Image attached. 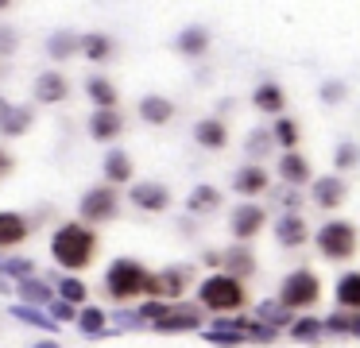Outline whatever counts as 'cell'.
Here are the masks:
<instances>
[{"label": "cell", "mask_w": 360, "mask_h": 348, "mask_svg": "<svg viewBox=\"0 0 360 348\" xmlns=\"http://www.w3.org/2000/svg\"><path fill=\"white\" fill-rule=\"evenodd\" d=\"M337 298H341V306L360 309V275H345L337 283Z\"/></svg>", "instance_id": "cell-23"}, {"label": "cell", "mask_w": 360, "mask_h": 348, "mask_svg": "<svg viewBox=\"0 0 360 348\" xmlns=\"http://www.w3.org/2000/svg\"><path fill=\"white\" fill-rule=\"evenodd\" d=\"M318 247L329 255V259H349L352 247H356V232H352V224L333 221V224H326V228L318 232Z\"/></svg>", "instance_id": "cell-4"}, {"label": "cell", "mask_w": 360, "mask_h": 348, "mask_svg": "<svg viewBox=\"0 0 360 348\" xmlns=\"http://www.w3.org/2000/svg\"><path fill=\"white\" fill-rule=\"evenodd\" d=\"M321 97H326V101H341L345 97V85H326V89H321Z\"/></svg>", "instance_id": "cell-44"}, {"label": "cell", "mask_w": 360, "mask_h": 348, "mask_svg": "<svg viewBox=\"0 0 360 348\" xmlns=\"http://www.w3.org/2000/svg\"><path fill=\"white\" fill-rule=\"evenodd\" d=\"M32 271H35L32 259H4V275H16L20 283H24V278H32Z\"/></svg>", "instance_id": "cell-36"}, {"label": "cell", "mask_w": 360, "mask_h": 348, "mask_svg": "<svg viewBox=\"0 0 360 348\" xmlns=\"http://www.w3.org/2000/svg\"><path fill=\"white\" fill-rule=\"evenodd\" d=\"M105 174H109L112 182H128V174H132V159H128L124 151H109V159H105Z\"/></svg>", "instance_id": "cell-22"}, {"label": "cell", "mask_w": 360, "mask_h": 348, "mask_svg": "<svg viewBox=\"0 0 360 348\" xmlns=\"http://www.w3.org/2000/svg\"><path fill=\"white\" fill-rule=\"evenodd\" d=\"M283 306H310V302H318V278L310 275V271H295V275L283 283Z\"/></svg>", "instance_id": "cell-5"}, {"label": "cell", "mask_w": 360, "mask_h": 348, "mask_svg": "<svg viewBox=\"0 0 360 348\" xmlns=\"http://www.w3.org/2000/svg\"><path fill=\"white\" fill-rule=\"evenodd\" d=\"M275 136H279V143H295V139H298V131H295V124H290V120H279V124H275Z\"/></svg>", "instance_id": "cell-41"}, {"label": "cell", "mask_w": 360, "mask_h": 348, "mask_svg": "<svg viewBox=\"0 0 360 348\" xmlns=\"http://www.w3.org/2000/svg\"><path fill=\"white\" fill-rule=\"evenodd\" d=\"M117 193L109 190V186H97V190H89L86 198H82V217H86V221H109L112 213H117Z\"/></svg>", "instance_id": "cell-6"}, {"label": "cell", "mask_w": 360, "mask_h": 348, "mask_svg": "<svg viewBox=\"0 0 360 348\" xmlns=\"http://www.w3.org/2000/svg\"><path fill=\"white\" fill-rule=\"evenodd\" d=\"M8 170H12V159H8V155H4V147H0V178L8 174Z\"/></svg>", "instance_id": "cell-46"}, {"label": "cell", "mask_w": 360, "mask_h": 348, "mask_svg": "<svg viewBox=\"0 0 360 348\" xmlns=\"http://www.w3.org/2000/svg\"><path fill=\"white\" fill-rule=\"evenodd\" d=\"M4 112H8V101H0V116H4Z\"/></svg>", "instance_id": "cell-48"}, {"label": "cell", "mask_w": 360, "mask_h": 348, "mask_svg": "<svg viewBox=\"0 0 360 348\" xmlns=\"http://www.w3.org/2000/svg\"><path fill=\"white\" fill-rule=\"evenodd\" d=\"M0 271H4V259H0Z\"/></svg>", "instance_id": "cell-49"}, {"label": "cell", "mask_w": 360, "mask_h": 348, "mask_svg": "<svg viewBox=\"0 0 360 348\" xmlns=\"http://www.w3.org/2000/svg\"><path fill=\"white\" fill-rule=\"evenodd\" d=\"M205 43H210V35H205L202 27H186L179 35V51H186V54H202Z\"/></svg>", "instance_id": "cell-27"}, {"label": "cell", "mask_w": 360, "mask_h": 348, "mask_svg": "<svg viewBox=\"0 0 360 348\" xmlns=\"http://www.w3.org/2000/svg\"><path fill=\"white\" fill-rule=\"evenodd\" d=\"M58 290H63V302H70V306L86 298V286H82L78 278H63V283H58Z\"/></svg>", "instance_id": "cell-37"}, {"label": "cell", "mask_w": 360, "mask_h": 348, "mask_svg": "<svg viewBox=\"0 0 360 348\" xmlns=\"http://www.w3.org/2000/svg\"><path fill=\"white\" fill-rule=\"evenodd\" d=\"M78 51V35H70V31H58V35H51V54L55 58H66V54Z\"/></svg>", "instance_id": "cell-32"}, {"label": "cell", "mask_w": 360, "mask_h": 348, "mask_svg": "<svg viewBox=\"0 0 360 348\" xmlns=\"http://www.w3.org/2000/svg\"><path fill=\"white\" fill-rule=\"evenodd\" d=\"M12 46H16V31H12V27H0V51L8 54Z\"/></svg>", "instance_id": "cell-43"}, {"label": "cell", "mask_w": 360, "mask_h": 348, "mask_svg": "<svg viewBox=\"0 0 360 348\" xmlns=\"http://www.w3.org/2000/svg\"><path fill=\"white\" fill-rule=\"evenodd\" d=\"M66 97V77L58 74H43L39 82H35V101H47V105H55V101Z\"/></svg>", "instance_id": "cell-13"}, {"label": "cell", "mask_w": 360, "mask_h": 348, "mask_svg": "<svg viewBox=\"0 0 360 348\" xmlns=\"http://www.w3.org/2000/svg\"><path fill=\"white\" fill-rule=\"evenodd\" d=\"M35 348H58V344H55V340H39Z\"/></svg>", "instance_id": "cell-47"}, {"label": "cell", "mask_w": 360, "mask_h": 348, "mask_svg": "<svg viewBox=\"0 0 360 348\" xmlns=\"http://www.w3.org/2000/svg\"><path fill=\"white\" fill-rule=\"evenodd\" d=\"M256 105L264 108V112H279V108H283V93L275 89V85H259V89H256Z\"/></svg>", "instance_id": "cell-31"}, {"label": "cell", "mask_w": 360, "mask_h": 348, "mask_svg": "<svg viewBox=\"0 0 360 348\" xmlns=\"http://www.w3.org/2000/svg\"><path fill=\"white\" fill-rule=\"evenodd\" d=\"M105 286H109L112 298H136L140 290H148V271L140 267L136 259H117L109 267V275H105Z\"/></svg>", "instance_id": "cell-2"}, {"label": "cell", "mask_w": 360, "mask_h": 348, "mask_svg": "<svg viewBox=\"0 0 360 348\" xmlns=\"http://www.w3.org/2000/svg\"><path fill=\"white\" fill-rule=\"evenodd\" d=\"M94 252H97V236L86 224H63V228L55 232V240H51V255L70 271L86 267V263L94 259Z\"/></svg>", "instance_id": "cell-1"}, {"label": "cell", "mask_w": 360, "mask_h": 348, "mask_svg": "<svg viewBox=\"0 0 360 348\" xmlns=\"http://www.w3.org/2000/svg\"><path fill=\"white\" fill-rule=\"evenodd\" d=\"M221 201V193L213 190V186H198L194 193H190V209H194V213H205V209H213Z\"/></svg>", "instance_id": "cell-28"}, {"label": "cell", "mask_w": 360, "mask_h": 348, "mask_svg": "<svg viewBox=\"0 0 360 348\" xmlns=\"http://www.w3.org/2000/svg\"><path fill=\"white\" fill-rule=\"evenodd\" d=\"M318 329H321V325L314 321V317H302L290 333H295V340H318Z\"/></svg>", "instance_id": "cell-38"}, {"label": "cell", "mask_w": 360, "mask_h": 348, "mask_svg": "<svg viewBox=\"0 0 360 348\" xmlns=\"http://www.w3.org/2000/svg\"><path fill=\"white\" fill-rule=\"evenodd\" d=\"M225 263L236 271V275H248V271H252V255H248V247H233V252H225Z\"/></svg>", "instance_id": "cell-34"}, {"label": "cell", "mask_w": 360, "mask_h": 348, "mask_svg": "<svg viewBox=\"0 0 360 348\" xmlns=\"http://www.w3.org/2000/svg\"><path fill=\"white\" fill-rule=\"evenodd\" d=\"M78 46L89 54V58H109V51H112V43L105 35H82Z\"/></svg>", "instance_id": "cell-29"}, {"label": "cell", "mask_w": 360, "mask_h": 348, "mask_svg": "<svg viewBox=\"0 0 360 348\" xmlns=\"http://www.w3.org/2000/svg\"><path fill=\"white\" fill-rule=\"evenodd\" d=\"M70 317H78V309L70 306V302H51V321H70Z\"/></svg>", "instance_id": "cell-39"}, {"label": "cell", "mask_w": 360, "mask_h": 348, "mask_svg": "<svg viewBox=\"0 0 360 348\" xmlns=\"http://www.w3.org/2000/svg\"><path fill=\"white\" fill-rule=\"evenodd\" d=\"M279 174L287 178V182H306V174H310V167H306V159L302 155H283V162H279Z\"/></svg>", "instance_id": "cell-20"}, {"label": "cell", "mask_w": 360, "mask_h": 348, "mask_svg": "<svg viewBox=\"0 0 360 348\" xmlns=\"http://www.w3.org/2000/svg\"><path fill=\"white\" fill-rule=\"evenodd\" d=\"M167 190L159 182H140V186H132V205H140V209H167Z\"/></svg>", "instance_id": "cell-10"}, {"label": "cell", "mask_w": 360, "mask_h": 348, "mask_svg": "<svg viewBox=\"0 0 360 348\" xmlns=\"http://www.w3.org/2000/svg\"><path fill=\"white\" fill-rule=\"evenodd\" d=\"M326 325H329V329H337V333H352V337H360V314H356V317H349V314H333Z\"/></svg>", "instance_id": "cell-35"}, {"label": "cell", "mask_w": 360, "mask_h": 348, "mask_svg": "<svg viewBox=\"0 0 360 348\" xmlns=\"http://www.w3.org/2000/svg\"><path fill=\"white\" fill-rule=\"evenodd\" d=\"M352 162H356V147L345 143L341 151H337V167H352Z\"/></svg>", "instance_id": "cell-42"}, {"label": "cell", "mask_w": 360, "mask_h": 348, "mask_svg": "<svg viewBox=\"0 0 360 348\" xmlns=\"http://www.w3.org/2000/svg\"><path fill=\"white\" fill-rule=\"evenodd\" d=\"M86 93H89V97H94L101 108H112V105H117V89H112L105 77H94V82H86Z\"/></svg>", "instance_id": "cell-24"}, {"label": "cell", "mask_w": 360, "mask_h": 348, "mask_svg": "<svg viewBox=\"0 0 360 348\" xmlns=\"http://www.w3.org/2000/svg\"><path fill=\"white\" fill-rule=\"evenodd\" d=\"M182 286H186V271H163V275H148V294H151V302H159V298H179L182 294Z\"/></svg>", "instance_id": "cell-8"}, {"label": "cell", "mask_w": 360, "mask_h": 348, "mask_svg": "<svg viewBox=\"0 0 360 348\" xmlns=\"http://www.w3.org/2000/svg\"><path fill=\"white\" fill-rule=\"evenodd\" d=\"M171 112H174V105L167 97H143L140 101V116L148 124H167V120H171Z\"/></svg>", "instance_id": "cell-14"}, {"label": "cell", "mask_w": 360, "mask_h": 348, "mask_svg": "<svg viewBox=\"0 0 360 348\" xmlns=\"http://www.w3.org/2000/svg\"><path fill=\"white\" fill-rule=\"evenodd\" d=\"M27 236V221L20 213H0V247H12Z\"/></svg>", "instance_id": "cell-12"}, {"label": "cell", "mask_w": 360, "mask_h": 348, "mask_svg": "<svg viewBox=\"0 0 360 348\" xmlns=\"http://www.w3.org/2000/svg\"><path fill=\"white\" fill-rule=\"evenodd\" d=\"M20 298H27L32 306H47V302H51V286L43 283V278H24V283H20Z\"/></svg>", "instance_id": "cell-21"}, {"label": "cell", "mask_w": 360, "mask_h": 348, "mask_svg": "<svg viewBox=\"0 0 360 348\" xmlns=\"http://www.w3.org/2000/svg\"><path fill=\"white\" fill-rule=\"evenodd\" d=\"M256 317L259 321L267 325V329H271V325H287V317H290V309L283 306V302H264V306L256 309Z\"/></svg>", "instance_id": "cell-26"}, {"label": "cell", "mask_w": 360, "mask_h": 348, "mask_svg": "<svg viewBox=\"0 0 360 348\" xmlns=\"http://www.w3.org/2000/svg\"><path fill=\"white\" fill-rule=\"evenodd\" d=\"M117 321L120 325H143V317L140 314H117Z\"/></svg>", "instance_id": "cell-45"}, {"label": "cell", "mask_w": 360, "mask_h": 348, "mask_svg": "<svg viewBox=\"0 0 360 348\" xmlns=\"http://www.w3.org/2000/svg\"><path fill=\"white\" fill-rule=\"evenodd\" d=\"M120 128H124V120H120V112H112V108H101V112H94V120H89L94 139H112V136H120Z\"/></svg>", "instance_id": "cell-11"}, {"label": "cell", "mask_w": 360, "mask_h": 348, "mask_svg": "<svg viewBox=\"0 0 360 348\" xmlns=\"http://www.w3.org/2000/svg\"><path fill=\"white\" fill-rule=\"evenodd\" d=\"M202 325V309L198 306H167L163 317L155 321L159 333H182V329H198Z\"/></svg>", "instance_id": "cell-7"}, {"label": "cell", "mask_w": 360, "mask_h": 348, "mask_svg": "<svg viewBox=\"0 0 360 348\" xmlns=\"http://www.w3.org/2000/svg\"><path fill=\"white\" fill-rule=\"evenodd\" d=\"M194 136L202 147H225V128H221V120H202L194 128Z\"/></svg>", "instance_id": "cell-19"}, {"label": "cell", "mask_w": 360, "mask_h": 348, "mask_svg": "<svg viewBox=\"0 0 360 348\" xmlns=\"http://www.w3.org/2000/svg\"><path fill=\"white\" fill-rule=\"evenodd\" d=\"M275 236H279V244L295 247V244H302V240H306V224L298 221V217H283V221L275 224Z\"/></svg>", "instance_id": "cell-16"}, {"label": "cell", "mask_w": 360, "mask_h": 348, "mask_svg": "<svg viewBox=\"0 0 360 348\" xmlns=\"http://www.w3.org/2000/svg\"><path fill=\"white\" fill-rule=\"evenodd\" d=\"M78 325H82V333H86V337H101V333H105V314L97 306H86L78 314Z\"/></svg>", "instance_id": "cell-25"}, {"label": "cell", "mask_w": 360, "mask_h": 348, "mask_svg": "<svg viewBox=\"0 0 360 348\" xmlns=\"http://www.w3.org/2000/svg\"><path fill=\"white\" fill-rule=\"evenodd\" d=\"M198 298H202L205 309L225 314V309H236L244 302V290H240V283H236L233 275H213V278H205V283H202Z\"/></svg>", "instance_id": "cell-3"}, {"label": "cell", "mask_w": 360, "mask_h": 348, "mask_svg": "<svg viewBox=\"0 0 360 348\" xmlns=\"http://www.w3.org/2000/svg\"><path fill=\"white\" fill-rule=\"evenodd\" d=\"M267 147H271V136H267V131H252L248 136V155H264Z\"/></svg>", "instance_id": "cell-40"}, {"label": "cell", "mask_w": 360, "mask_h": 348, "mask_svg": "<svg viewBox=\"0 0 360 348\" xmlns=\"http://www.w3.org/2000/svg\"><path fill=\"white\" fill-rule=\"evenodd\" d=\"M259 224H264V209H259V205H240L233 213V236L236 240H248V236H256Z\"/></svg>", "instance_id": "cell-9"}, {"label": "cell", "mask_w": 360, "mask_h": 348, "mask_svg": "<svg viewBox=\"0 0 360 348\" xmlns=\"http://www.w3.org/2000/svg\"><path fill=\"white\" fill-rule=\"evenodd\" d=\"M202 337L205 340H210V344H240V340H244V333H236V329H221V325H213V329H205L202 333Z\"/></svg>", "instance_id": "cell-33"}, {"label": "cell", "mask_w": 360, "mask_h": 348, "mask_svg": "<svg viewBox=\"0 0 360 348\" xmlns=\"http://www.w3.org/2000/svg\"><path fill=\"white\" fill-rule=\"evenodd\" d=\"M12 314L20 317V321H27V325H35V329H55V321H51V314H39L35 306H16Z\"/></svg>", "instance_id": "cell-30"}, {"label": "cell", "mask_w": 360, "mask_h": 348, "mask_svg": "<svg viewBox=\"0 0 360 348\" xmlns=\"http://www.w3.org/2000/svg\"><path fill=\"white\" fill-rule=\"evenodd\" d=\"M233 186H236V193H259L267 186V174L259 167H248V170H240V174L233 178Z\"/></svg>", "instance_id": "cell-18"}, {"label": "cell", "mask_w": 360, "mask_h": 348, "mask_svg": "<svg viewBox=\"0 0 360 348\" xmlns=\"http://www.w3.org/2000/svg\"><path fill=\"white\" fill-rule=\"evenodd\" d=\"M27 124H32V108H12L0 116V131L4 136H20V131H27Z\"/></svg>", "instance_id": "cell-17"}, {"label": "cell", "mask_w": 360, "mask_h": 348, "mask_svg": "<svg viewBox=\"0 0 360 348\" xmlns=\"http://www.w3.org/2000/svg\"><path fill=\"white\" fill-rule=\"evenodd\" d=\"M341 198H345V182H341V178H321V182L314 186V201L326 205V209L341 205Z\"/></svg>", "instance_id": "cell-15"}]
</instances>
